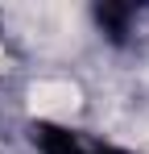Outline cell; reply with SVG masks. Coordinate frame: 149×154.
I'll list each match as a JSON object with an SVG mask.
<instances>
[{
	"label": "cell",
	"instance_id": "obj_1",
	"mask_svg": "<svg viewBox=\"0 0 149 154\" xmlns=\"http://www.w3.org/2000/svg\"><path fill=\"white\" fill-rule=\"evenodd\" d=\"M79 88H74L71 79H37L33 88H29V112H37V117H71L79 112Z\"/></svg>",
	"mask_w": 149,
	"mask_h": 154
}]
</instances>
